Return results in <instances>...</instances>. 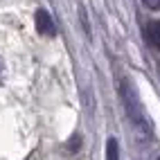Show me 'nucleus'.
Returning a JSON list of instances; mask_svg holds the SVG:
<instances>
[{
    "label": "nucleus",
    "mask_w": 160,
    "mask_h": 160,
    "mask_svg": "<svg viewBox=\"0 0 160 160\" xmlns=\"http://www.w3.org/2000/svg\"><path fill=\"white\" fill-rule=\"evenodd\" d=\"M120 95H122L126 115H129L131 122L138 126V131H142V135L149 138V135H151V120L147 117L144 106H142V102H140V97H138V92H135L133 83L129 79H122L120 81Z\"/></svg>",
    "instance_id": "obj_1"
},
{
    "label": "nucleus",
    "mask_w": 160,
    "mask_h": 160,
    "mask_svg": "<svg viewBox=\"0 0 160 160\" xmlns=\"http://www.w3.org/2000/svg\"><path fill=\"white\" fill-rule=\"evenodd\" d=\"M36 29L43 36H57V25L52 20L50 12H45V9H38L36 12Z\"/></svg>",
    "instance_id": "obj_2"
},
{
    "label": "nucleus",
    "mask_w": 160,
    "mask_h": 160,
    "mask_svg": "<svg viewBox=\"0 0 160 160\" xmlns=\"http://www.w3.org/2000/svg\"><path fill=\"white\" fill-rule=\"evenodd\" d=\"M144 38H147L149 45L160 50V20H151V23L144 27Z\"/></svg>",
    "instance_id": "obj_3"
},
{
    "label": "nucleus",
    "mask_w": 160,
    "mask_h": 160,
    "mask_svg": "<svg viewBox=\"0 0 160 160\" xmlns=\"http://www.w3.org/2000/svg\"><path fill=\"white\" fill-rule=\"evenodd\" d=\"M106 160H122L120 144H117L115 138H108V142H106Z\"/></svg>",
    "instance_id": "obj_4"
},
{
    "label": "nucleus",
    "mask_w": 160,
    "mask_h": 160,
    "mask_svg": "<svg viewBox=\"0 0 160 160\" xmlns=\"http://www.w3.org/2000/svg\"><path fill=\"white\" fill-rule=\"evenodd\" d=\"M149 9H160V0H142Z\"/></svg>",
    "instance_id": "obj_5"
},
{
    "label": "nucleus",
    "mask_w": 160,
    "mask_h": 160,
    "mask_svg": "<svg viewBox=\"0 0 160 160\" xmlns=\"http://www.w3.org/2000/svg\"><path fill=\"white\" fill-rule=\"evenodd\" d=\"M2 72H5V63H2V59H0V79H2Z\"/></svg>",
    "instance_id": "obj_6"
}]
</instances>
